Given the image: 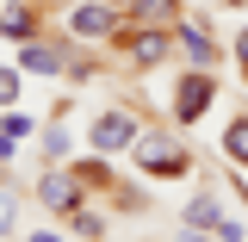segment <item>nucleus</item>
I'll list each match as a JSON object with an SVG mask.
<instances>
[{"mask_svg":"<svg viewBox=\"0 0 248 242\" xmlns=\"http://www.w3.org/2000/svg\"><path fill=\"white\" fill-rule=\"evenodd\" d=\"M217 93H223L217 68H180V75H174V99H168V124L192 130V124L217 106Z\"/></svg>","mask_w":248,"mask_h":242,"instance_id":"1","label":"nucleus"},{"mask_svg":"<svg viewBox=\"0 0 248 242\" xmlns=\"http://www.w3.org/2000/svg\"><path fill=\"white\" fill-rule=\"evenodd\" d=\"M130 161H137L149 180H186V174H192V149L174 143V130H143L137 149H130Z\"/></svg>","mask_w":248,"mask_h":242,"instance_id":"2","label":"nucleus"},{"mask_svg":"<svg viewBox=\"0 0 248 242\" xmlns=\"http://www.w3.org/2000/svg\"><path fill=\"white\" fill-rule=\"evenodd\" d=\"M112 44H118L124 68H137V75H149V68H161V62H174V25H124Z\"/></svg>","mask_w":248,"mask_h":242,"instance_id":"3","label":"nucleus"},{"mask_svg":"<svg viewBox=\"0 0 248 242\" xmlns=\"http://www.w3.org/2000/svg\"><path fill=\"white\" fill-rule=\"evenodd\" d=\"M137 137H143V112H137V106H106V112L87 124L93 155H130Z\"/></svg>","mask_w":248,"mask_h":242,"instance_id":"4","label":"nucleus"},{"mask_svg":"<svg viewBox=\"0 0 248 242\" xmlns=\"http://www.w3.org/2000/svg\"><path fill=\"white\" fill-rule=\"evenodd\" d=\"M174 56L186 68H217L223 62V44L211 37V13H180V25H174Z\"/></svg>","mask_w":248,"mask_h":242,"instance_id":"5","label":"nucleus"},{"mask_svg":"<svg viewBox=\"0 0 248 242\" xmlns=\"http://www.w3.org/2000/svg\"><path fill=\"white\" fill-rule=\"evenodd\" d=\"M118 31H124V0H81V6H68V37L112 44Z\"/></svg>","mask_w":248,"mask_h":242,"instance_id":"6","label":"nucleus"},{"mask_svg":"<svg viewBox=\"0 0 248 242\" xmlns=\"http://www.w3.org/2000/svg\"><path fill=\"white\" fill-rule=\"evenodd\" d=\"M37 205H44L50 217H68V211H81V205H87V186H81V174L56 161V168H50V174L37 180Z\"/></svg>","mask_w":248,"mask_h":242,"instance_id":"7","label":"nucleus"},{"mask_svg":"<svg viewBox=\"0 0 248 242\" xmlns=\"http://www.w3.org/2000/svg\"><path fill=\"white\" fill-rule=\"evenodd\" d=\"M75 68V44L62 37H25L19 44V75H68Z\"/></svg>","mask_w":248,"mask_h":242,"instance_id":"8","label":"nucleus"},{"mask_svg":"<svg viewBox=\"0 0 248 242\" xmlns=\"http://www.w3.org/2000/svg\"><path fill=\"white\" fill-rule=\"evenodd\" d=\"M223 211H230L223 193H217V186H199V193L180 205V224H192V230H217V217H223Z\"/></svg>","mask_w":248,"mask_h":242,"instance_id":"9","label":"nucleus"},{"mask_svg":"<svg viewBox=\"0 0 248 242\" xmlns=\"http://www.w3.org/2000/svg\"><path fill=\"white\" fill-rule=\"evenodd\" d=\"M186 0H130L124 6V25H180Z\"/></svg>","mask_w":248,"mask_h":242,"instance_id":"10","label":"nucleus"},{"mask_svg":"<svg viewBox=\"0 0 248 242\" xmlns=\"http://www.w3.org/2000/svg\"><path fill=\"white\" fill-rule=\"evenodd\" d=\"M217 155H223L230 168H248V112H236V118L223 124V137H217Z\"/></svg>","mask_w":248,"mask_h":242,"instance_id":"11","label":"nucleus"},{"mask_svg":"<svg viewBox=\"0 0 248 242\" xmlns=\"http://www.w3.org/2000/svg\"><path fill=\"white\" fill-rule=\"evenodd\" d=\"M0 31H6L13 44L37 37V6H25V0H6V6H0Z\"/></svg>","mask_w":248,"mask_h":242,"instance_id":"12","label":"nucleus"},{"mask_svg":"<svg viewBox=\"0 0 248 242\" xmlns=\"http://www.w3.org/2000/svg\"><path fill=\"white\" fill-rule=\"evenodd\" d=\"M68 112H56V124H50V130H44V161H50V168H56V161H68V155H75V137H68Z\"/></svg>","mask_w":248,"mask_h":242,"instance_id":"13","label":"nucleus"},{"mask_svg":"<svg viewBox=\"0 0 248 242\" xmlns=\"http://www.w3.org/2000/svg\"><path fill=\"white\" fill-rule=\"evenodd\" d=\"M68 230H75L81 242H99V236H106V217H93L87 205H81V211H68Z\"/></svg>","mask_w":248,"mask_h":242,"instance_id":"14","label":"nucleus"},{"mask_svg":"<svg viewBox=\"0 0 248 242\" xmlns=\"http://www.w3.org/2000/svg\"><path fill=\"white\" fill-rule=\"evenodd\" d=\"M217 242H248V217H236V211H223L217 217V230H211Z\"/></svg>","mask_w":248,"mask_h":242,"instance_id":"15","label":"nucleus"},{"mask_svg":"<svg viewBox=\"0 0 248 242\" xmlns=\"http://www.w3.org/2000/svg\"><path fill=\"white\" fill-rule=\"evenodd\" d=\"M0 130H6V137H13V143H25L31 130H37V124H31L25 112H13V106H6V118H0Z\"/></svg>","mask_w":248,"mask_h":242,"instance_id":"16","label":"nucleus"},{"mask_svg":"<svg viewBox=\"0 0 248 242\" xmlns=\"http://www.w3.org/2000/svg\"><path fill=\"white\" fill-rule=\"evenodd\" d=\"M19 93H25L19 68H0V106H19Z\"/></svg>","mask_w":248,"mask_h":242,"instance_id":"17","label":"nucleus"},{"mask_svg":"<svg viewBox=\"0 0 248 242\" xmlns=\"http://www.w3.org/2000/svg\"><path fill=\"white\" fill-rule=\"evenodd\" d=\"M230 62H236V75H242V87H248V25L236 31V44H230Z\"/></svg>","mask_w":248,"mask_h":242,"instance_id":"18","label":"nucleus"},{"mask_svg":"<svg viewBox=\"0 0 248 242\" xmlns=\"http://www.w3.org/2000/svg\"><path fill=\"white\" fill-rule=\"evenodd\" d=\"M13 211H19V193H6V186H0V236L13 230Z\"/></svg>","mask_w":248,"mask_h":242,"instance_id":"19","label":"nucleus"},{"mask_svg":"<svg viewBox=\"0 0 248 242\" xmlns=\"http://www.w3.org/2000/svg\"><path fill=\"white\" fill-rule=\"evenodd\" d=\"M174 242H217L211 230H192V224H180V230H174Z\"/></svg>","mask_w":248,"mask_h":242,"instance_id":"20","label":"nucleus"},{"mask_svg":"<svg viewBox=\"0 0 248 242\" xmlns=\"http://www.w3.org/2000/svg\"><path fill=\"white\" fill-rule=\"evenodd\" d=\"M25 242H62V230H31Z\"/></svg>","mask_w":248,"mask_h":242,"instance_id":"21","label":"nucleus"},{"mask_svg":"<svg viewBox=\"0 0 248 242\" xmlns=\"http://www.w3.org/2000/svg\"><path fill=\"white\" fill-rule=\"evenodd\" d=\"M0 161H13V137L6 130H0Z\"/></svg>","mask_w":248,"mask_h":242,"instance_id":"22","label":"nucleus"},{"mask_svg":"<svg viewBox=\"0 0 248 242\" xmlns=\"http://www.w3.org/2000/svg\"><path fill=\"white\" fill-rule=\"evenodd\" d=\"M223 6H248V0H223Z\"/></svg>","mask_w":248,"mask_h":242,"instance_id":"23","label":"nucleus"},{"mask_svg":"<svg viewBox=\"0 0 248 242\" xmlns=\"http://www.w3.org/2000/svg\"><path fill=\"white\" fill-rule=\"evenodd\" d=\"M155 242H161V236H155Z\"/></svg>","mask_w":248,"mask_h":242,"instance_id":"24","label":"nucleus"}]
</instances>
